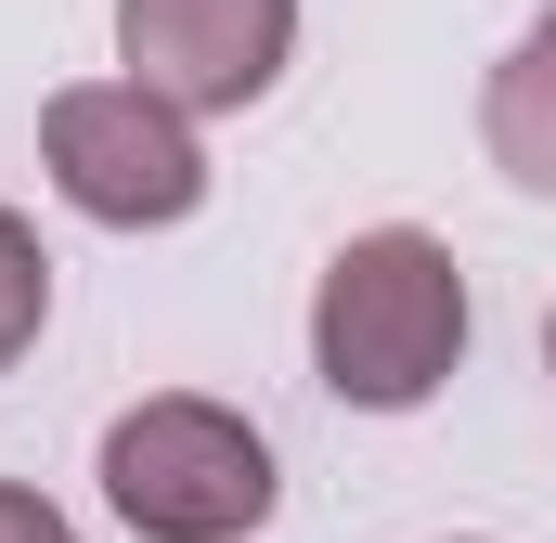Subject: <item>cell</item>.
I'll return each instance as SVG.
<instances>
[{
	"label": "cell",
	"instance_id": "6da1fadb",
	"mask_svg": "<svg viewBox=\"0 0 556 543\" xmlns=\"http://www.w3.org/2000/svg\"><path fill=\"white\" fill-rule=\"evenodd\" d=\"M453 363H466V272H453V247L415 233V220L350 233L324 260V285H311V376L350 414H415L453 389Z\"/></svg>",
	"mask_w": 556,
	"mask_h": 543
},
{
	"label": "cell",
	"instance_id": "7a4b0ae2",
	"mask_svg": "<svg viewBox=\"0 0 556 543\" xmlns=\"http://www.w3.org/2000/svg\"><path fill=\"white\" fill-rule=\"evenodd\" d=\"M104 505L142 543H247L285 505L273 440L233 402H194V389H155L104 427Z\"/></svg>",
	"mask_w": 556,
	"mask_h": 543
},
{
	"label": "cell",
	"instance_id": "3957f363",
	"mask_svg": "<svg viewBox=\"0 0 556 543\" xmlns=\"http://www.w3.org/2000/svg\"><path fill=\"white\" fill-rule=\"evenodd\" d=\"M39 168H52V194H65L78 220H104V233H168V220L207 207V142H194V117H168L130 78L52 91V104H39Z\"/></svg>",
	"mask_w": 556,
	"mask_h": 543
},
{
	"label": "cell",
	"instance_id": "277c9868",
	"mask_svg": "<svg viewBox=\"0 0 556 543\" xmlns=\"http://www.w3.org/2000/svg\"><path fill=\"white\" fill-rule=\"evenodd\" d=\"M298 52V0H117V65L168 117H247Z\"/></svg>",
	"mask_w": 556,
	"mask_h": 543
},
{
	"label": "cell",
	"instance_id": "5b68a950",
	"mask_svg": "<svg viewBox=\"0 0 556 543\" xmlns=\"http://www.w3.org/2000/svg\"><path fill=\"white\" fill-rule=\"evenodd\" d=\"M479 142H492V168H505L518 194H556V0L531 13V39L492 65V91H479Z\"/></svg>",
	"mask_w": 556,
	"mask_h": 543
},
{
	"label": "cell",
	"instance_id": "8992f818",
	"mask_svg": "<svg viewBox=\"0 0 556 543\" xmlns=\"http://www.w3.org/2000/svg\"><path fill=\"white\" fill-rule=\"evenodd\" d=\"M39 324H52V260H39V233L0 207V376L39 350Z\"/></svg>",
	"mask_w": 556,
	"mask_h": 543
},
{
	"label": "cell",
	"instance_id": "52a82bcc",
	"mask_svg": "<svg viewBox=\"0 0 556 543\" xmlns=\"http://www.w3.org/2000/svg\"><path fill=\"white\" fill-rule=\"evenodd\" d=\"M0 543H78V531H65V505H52V492L0 479Z\"/></svg>",
	"mask_w": 556,
	"mask_h": 543
},
{
	"label": "cell",
	"instance_id": "ba28073f",
	"mask_svg": "<svg viewBox=\"0 0 556 543\" xmlns=\"http://www.w3.org/2000/svg\"><path fill=\"white\" fill-rule=\"evenodd\" d=\"M544 376H556V311H544Z\"/></svg>",
	"mask_w": 556,
	"mask_h": 543
}]
</instances>
